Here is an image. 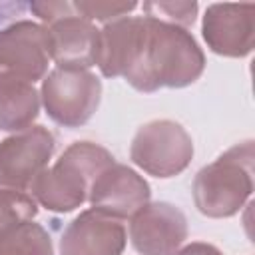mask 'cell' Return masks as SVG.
I'll use <instances>...</instances> for the list:
<instances>
[{
    "mask_svg": "<svg viewBox=\"0 0 255 255\" xmlns=\"http://www.w3.org/2000/svg\"><path fill=\"white\" fill-rule=\"evenodd\" d=\"M171 255H223L215 245L205 243V241H191L185 247L173 251Z\"/></svg>",
    "mask_w": 255,
    "mask_h": 255,
    "instance_id": "obj_19",
    "label": "cell"
},
{
    "mask_svg": "<svg viewBox=\"0 0 255 255\" xmlns=\"http://www.w3.org/2000/svg\"><path fill=\"white\" fill-rule=\"evenodd\" d=\"M40 100L54 124L80 128L92 120L100 106L102 80L90 70L56 68L42 80Z\"/></svg>",
    "mask_w": 255,
    "mask_h": 255,
    "instance_id": "obj_4",
    "label": "cell"
},
{
    "mask_svg": "<svg viewBox=\"0 0 255 255\" xmlns=\"http://www.w3.org/2000/svg\"><path fill=\"white\" fill-rule=\"evenodd\" d=\"M185 239L187 219L167 201L145 203L129 217V241L139 255H171Z\"/></svg>",
    "mask_w": 255,
    "mask_h": 255,
    "instance_id": "obj_8",
    "label": "cell"
},
{
    "mask_svg": "<svg viewBox=\"0 0 255 255\" xmlns=\"http://www.w3.org/2000/svg\"><path fill=\"white\" fill-rule=\"evenodd\" d=\"M0 255H54L52 237L34 221L0 227Z\"/></svg>",
    "mask_w": 255,
    "mask_h": 255,
    "instance_id": "obj_14",
    "label": "cell"
},
{
    "mask_svg": "<svg viewBox=\"0 0 255 255\" xmlns=\"http://www.w3.org/2000/svg\"><path fill=\"white\" fill-rule=\"evenodd\" d=\"M30 12H34L44 24H52L68 14H74V4L72 2H30L28 4Z\"/></svg>",
    "mask_w": 255,
    "mask_h": 255,
    "instance_id": "obj_18",
    "label": "cell"
},
{
    "mask_svg": "<svg viewBox=\"0 0 255 255\" xmlns=\"http://www.w3.org/2000/svg\"><path fill=\"white\" fill-rule=\"evenodd\" d=\"M74 10L80 18L88 22H112L118 18L128 16L131 10L137 8V2H116V0H78L72 2Z\"/></svg>",
    "mask_w": 255,
    "mask_h": 255,
    "instance_id": "obj_16",
    "label": "cell"
},
{
    "mask_svg": "<svg viewBox=\"0 0 255 255\" xmlns=\"http://www.w3.org/2000/svg\"><path fill=\"white\" fill-rule=\"evenodd\" d=\"M116 161V157L100 143L74 141L52 167H46L28 187L36 203L54 213H70L78 209L90 193L94 179Z\"/></svg>",
    "mask_w": 255,
    "mask_h": 255,
    "instance_id": "obj_2",
    "label": "cell"
},
{
    "mask_svg": "<svg viewBox=\"0 0 255 255\" xmlns=\"http://www.w3.org/2000/svg\"><path fill=\"white\" fill-rule=\"evenodd\" d=\"M40 92L34 84H0V129L14 133L28 129L40 114Z\"/></svg>",
    "mask_w": 255,
    "mask_h": 255,
    "instance_id": "obj_13",
    "label": "cell"
},
{
    "mask_svg": "<svg viewBox=\"0 0 255 255\" xmlns=\"http://www.w3.org/2000/svg\"><path fill=\"white\" fill-rule=\"evenodd\" d=\"M56 149L54 133L44 126H30L0 141V187L26 191L48 167Z\"/></svg>",
    "mask_w": 255,
    "mask_h": 255,
    "instance_id": "obj_7",
    "label": "cell"
},
{
    "mask_svg": "<svg viewBox=\"0 0 255 255\" xmlns=\"http://www.w3.org/2000/svg\"><path fill=\"white\" fill-rule=\"evenodd\" d=\"M201 34L207 48L225 58H243L255 44V4H209Z\"/></svg>",
    "mask_w": 255,
    "mask_h": 255,
    "instance_id": "obj_9",
    "label": "cell"
},
{
    "mask_svg": "<svg viewBox=\"0 0 255 255\" xmlns=\"http://www.w3.org/2000/svg\"><path fill=\"white\" fill-rule=\"evenodd\" d=\"M14 10H16V12L24 10V4H0V24H2L4 20H8V18L14 14Z\"/></svg>",
    "mask_w": 255,
    "mask_h": 255,
    "instance_id": "obj_20",
    "label": "cell"
},
{
    "mask_svg": "<svg viewBox=\"0 0 255 255\" xmlns=\"http://www.w3.org/2000/svg\"><path fill=\"white\" fill-rule=\"evenodd\" d=\"M128 243L120 219L96 209L76 215L60 237V255H122Z\"/></svg>",
    "mask_w": 255,
    "mask_h": 255,
    "instance_id": "obj_11",
    "label": "cell"
},
{
    "mask_svg": "<svg viewBox=\"0 0 255 255\" xmlns=\"http://www.w3.org/2000/svg\"><path fill=\"white\" fill-rule=\"evenodd\" d=\"M48 28L50 42V60H54L56 68L64 70H90L98 62L100 50V30L94 22L68 14Z\"/></svg>",
    "mask_w": 255,
    "mask_h": 255,
    "instance_id": "obj_12",
    "label": "cell"
},
{
    "mask_svg": "<svg viewBox=\"0 0 255 255\" xmlns=\"http://www.w3.org/2000/svg\"><path fill=\"white\" fill-rule=\"evenodd\" d=\"M38 215V203L32 195L0 187V227L20 223V221H32Z\"/></svg>",
    "mask_w": 255,
    "mask_h": 255,
    "instance_id": "obj_15",
    "label": "cell"
},
{
    "mask_svg": "<svg viewBox=\"0 0 255 255\" xmlns=\"http://www.w3.org/2000/svg\"><path fill=\"white\" fill-rule=\"evenodd\" d=\"M50 66L48 28L32 20H16L0 28V84L44 80Z\"/></svg>",
    "mask_w": 255,
    "mask_h": 255,
    "instance_id": "obj_6",
    "label": "cell"
},
{
    "mask_svg": "<svg viewBox=\"0 0 255 255\" xmlns=\"http://www.w3.org/2000/svg\"><path fill=\"white\" fill-rule=\"evenodd\" d=\"M129 159L153 177H173L193 159V141L185 128L173 120H151L137 128Z\"/></svg>",
    "mask_w": 255,
    "mask_h": 255,
    "instance_id": "obj_5",
    "label": "cell"
},
{
    "mask_svg": "<svg viewBox=\"0 0 255 255\" xmlns=\"http://www.w3.org/2000/svg\"><path fill=\"white\" fill-rule=\"evenodd\" d=\"M253 141L247 139L203 165L193 177V203L205 217L223 219L241 211L253 193Z\"/></svg>",
    "mask_w": 255,
    "mask_h": 255,
    "instance_id": "obj_3",
    "label": "cell"
},
{
    "mask_svg": "<svg viewBox=\"0 0 255 255\" xmlns=\"http://www.w3.org/2000/svg\"><path fill=\"white\" fill-rule=\"evenodd\" d=\"M205 70V54L187 28L139 16L124 80L137 92L191 86Z\"/></svg>",
    "mask_w": 255,
    "mask_h": 255,
    "instance_id": "obj_1",
    "label": "cell"
},
{
    "mask_svg": "<svg viewBox=\"0 0 255 255\" xmlns=\"http://www.w3.org/2000/svg\"><path fill=\"white\" fill-rule=\"evenodd\" d=\"M197 10H199L197 2H145L143 4L145 16H151L181 28H187L195 22Z\"/></svg>",
    "mask_w": 255,
    "mask_h": 255,
    "instance_id": "obj_17",
    "label": "cell"
},
{
    "mask_svg": "<svg viewBox=\"0 0 255 255\" xmlns=\"http://www.w3.org/2000/svg\"><path fill=\"white\" fill-rule=\"evenodd\" d=\"M149 183L131 167L114 161L92 183L88 201L92 209L116 219H128L149 203Z\"/></svg>",
    "mask_w": 255,
    "mask_h": 255,
    "instance_id": "obj_10",
    "label": "cell"
}]
</instances>
